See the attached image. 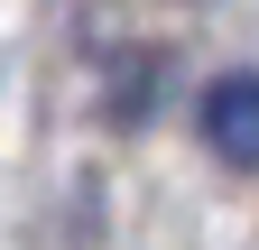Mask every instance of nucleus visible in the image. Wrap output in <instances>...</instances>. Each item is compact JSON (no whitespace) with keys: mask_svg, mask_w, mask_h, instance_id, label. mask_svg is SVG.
I'll list each match as a JSON object with an SVG mask.
<instances>
[{"mask_svg":"<svg viewBox=\"0 0 259 250\" xmlns=\"http://www.w3.org/2000/svg\"><path fill=\"white\" fill-rule=\"evenodd\" d=\"M194 130H204V148L222 167H259V74L250 65H232V74H213L204 84V102H194Z\"/></svg>","mask_w":259,"mask_h":250,"instance_id":"1","label":"nucleus"}]
</instances>
